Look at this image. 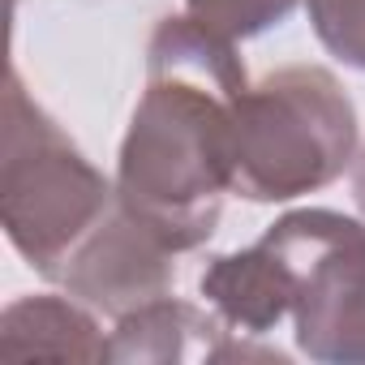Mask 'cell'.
Returning a JSON list of instances; mask_svg holds the SVG:
<instances>
[{"label": "cell", "mask_w": 365, "mask_h": 365, "mask_svg": "<svg viewBox=\"0 0 365 365\" xmlns=\"http://www.w3.org/2000/svg\"><path fill=\"white\" fill-rule=\"evenodd\" d=\"M250 91L237 39L194 14L163 18L146 43V86L116 155V198L168 250L215 237L237 168V99Z\"/></svg>", "instance_id": "obj_1"}, {"label": "cell", "mask_w": 365, "mask_h": 365, "mask_svg": "<svg viewBox=\"0 0 365 365\" xmlns=\"http://www.w3.org/2000/svg\"><path fill=\"white\" fill-rule=\"evenodd\" d=\"M232 194L250 202H292L352 172L356 108L322 65H288L237 99Z\"/></svg>", "instance_id": "obj_2"}, {"label": "cell", "mask_w": 365, "mask_h": 365, "mask_svg": "<svg viewBox=\"0 0 365 365\" xmlns=\"http://www.w3.org/2000/svg\"><path fill=\"white\" fill-rule=\"evenodd\" d=\"M112 207L116 180H108L26 95L22 78L9 73L0 146V224L9 245L56 284L69 254Z\"/></svg>", "instance_id": "obj_3"}, {"label": "cell", "mask_w": 365, "mask_h": 365, "mask_svg": "<svg viewBox=\"0 0 365 365\" xmlns=\"http://www.w3.org/2000/svg\"><path fill=\"white\" fill-rule=\"evenodd\" d=\"M262 241L292 275V331L309 361L365 365V224L327 207L279 215Z\"/></svg>", "instance_id": "obj_4"}, {"label": "cell", "mask_w": 365, "mask_h": 365, "mask_svg": "<svg viewBox=\"0 0 365 365\" xmlns=\"http://www.w3.org/2000/svg\"><path fill=\"white\" fill-rule=\"evenodd\" d=\"M172 258H176V250H168L116 198V207L69 254L56 284H65V292L78 297L82 305H91L95 314L125 318V314L172 292V279H176Z\"/></svg>", "instance_id": "obj_5"}, {"label": "cell", "mask_w": 365, "mask_h": 365, "mask_svg": "<svg viewBox=\"0 0 365 365\" xmlns=\"http://www.w3.org/2000/svg\"><path fill=\"white\" fill-rule=\"evenodd\" d=\"M198 292L232 335L258 339L271 335L284 318H292V275L267 241L211 258L198 279Z\"/></svg>", "instance_id": "obj_6"}, {"label": "cell", "mask_w": 365, "mask_h": 365, "mask_svg": "<svg viewBox=\"0 0 365 365\" xmlns=\"http://www.w3.org/2000/svg\"><path fill=\"white\" fill-rule=\"evenodd\" d=\"M232 331L190 305L176 301L172 292L116 318L112 335H108V361H125V365H185V361H220V348Z\"/></svg>", "instance_id": "obj_7"}, {"label": "cell", "mask_w": 365, "mask_h": 365, "mask_svg": "<svg viewBox=\"0 0 365 365\" xmlns=\"http://www.w3.org/2000/svg\"><path fill=\"white\" fill-rule=\"evenodd\" d=\"M5 361H108V335L78 297H18L0 314Z\"/></svg>", "instance_id": "obj_8"}, {"label": "cell", "mask_w": 365, "mask_h": 365, "mask_svg": "<svg viewBox=\"0 0 365 365\" xmlns=\"http://www.w3.org/2000/svg\"><path fill=\"white\" fill-rule=\"evenodd\" d=\"M301 0H185V14L228 39H258L292 18Z\"/></svg>", "instance_id": "obj_9"}, {"label": "cell", "mask_w": 365, "mask_h": 365, "mask_svg": "<svg viewBox=\"0 0 365 365\" xmlns=\"http://www.w3.org/2000/svg\"><path fill=\"white\" fill-rule=\"evenodd\" d=\"M305 14L318 43L348 69L365 73V0H305Z\"/></svg>", "instance_id": "obj_10"}, {"label": "cell", "mask_w": 365, "mask_h": 365, "mask_svg": "<svg viewBox=\"0 0 365 365\" xmlns=\"http://www.w3.org/2000/svg\"><path fill=\"white\" fill-rule=\"evenodd\" d=\"M352 202L365 215V150H356V159H352Z\"/></svg>", "instance_id": "obj_11"}, {"label": "cell", "mask_w": 365, "mask_h": 365, "mask_svg": "<svg viewBox=\"0 0 365 365\" xmlns=\"http://www.w3.org/2000/svg\"><path fill=\"white\" fill-rule=\"evenodd\" d=\"M14 5H18V0H14Z\"/></svg>", "instance_id": "obj_12"}]
</instances>
